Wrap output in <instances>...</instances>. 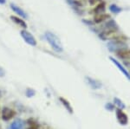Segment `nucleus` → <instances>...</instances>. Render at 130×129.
<instances>
[{"instance_id": "423d86ee", "label": "nucleus", "mask_w": 130, "mask_h": 129, "mask_svg": "<svg viewBox=\"0 0 130 129\" xmlns=\"http://www.w3.org/2000/svg\"><path fill=\"white\" fill-rule=\"evenodd\" d=\"M10 20H11L14 24H16L18 26H19L20 28L24 29V30H26L27 24H26V22L24 20V18L20 17V16H18L12 15V16H10Z\"/></svg>"}, {"instance_id": "6ab92c4d", "label": "nucleus", "mask_w": 130, "mask_h": 129, "mask_svg": "<svg viewBox=\"0 0 130 129\" xmlns=\"http://www.w3.org/2000/svg\"><path fill=\"white\" fill-rule=\"evenodd\" d=\"M6 3V0H0V5H5Z\"/></svg>"}, {"instance_id": "6e6552de", "label": "nucleus", "mask_w": 130, "mask_h": 129, "mask_svg": "<svg viewBox=\"0 0 130 129\" xmlns=\"http://www.w3.org/2000/svg\"><path fill=\"white\" fill-rule=\"evenodd\" d=\"M116 56L121 59H130V49H121L116 51Z\"/></svg>"}, {"instance_id": "f257e3e1", "label": "nucleus", "mask_w": 130, "mask_h": 129, "mask_svg": "<svg viewBox=\"0 0 130 129\" xmlns=\"http://www.w3.org/2000/svg\"><path fill=\"white\" fill-rule=\"evenodd\" d=\"M45 38H46V40L48 41V43L51 45L52 49H53L54 50H56L57 52L62 51V48L61 46V43H60L59 39H58L53 33L47 31V32L45 33Z\"/></svg>"}, {"instance_id": "f8f14e48", "label": "nucleus", "mask_w": 130, "mask_h": 129, "mask_svg": "<svg viewBox=\"0 0 130 129\" xmlns=\"http://www.w3.org/2000/svg\"><path fill=\"white\" fill-rule=\"evenodd\" d=\"M111 60H112V61L115 62V65L117 66V67H118L119 68H120V69H121V71L122 72L123 74H124L125 76H127V78H128V79H130V76H129V74H128V73L127 72V70H126V69H124V68H123V67H122V66H121L120 63H118V62H117L116 61H115V59H113V58H111Z\"/></svg>"}, {"instance_id": "0eeeda50", "label": "nucleus", "mask_w": 130, "mask_h": 129, "mask_svg": "<svg viewBox=\"0 0 130 129\" xmlns=\"http://www.w3.org/2000/svg\"><path fill=\"white\" fill-rule=\"evenodd\" d=\"M15 116V112L14 110L8 108V107H5L3 110H2V118L5 120H10Z\"/></svg>"}, {"instance_id": "7ed1b4c3", "label": "nucleus", "mask_w": 130, "mask_h": 129, "mask_svg": "<svg viewBox=\"0 0 130 129\" xmlns=\"http://www.w3.org/2000/svg\"><path fill=\"white\" fill-rule=\"evenodd\" d=\"M119 33L114 29H109V30H107L101 33L100 36L102 39H115L118 36Z\"/></svg>"}, {"instance_id": "ddd939ff", "label": "nucleus", "mask_w": 130, "mask_h": 129, "mask_svg": "<svg viewBox=\"0 0 130 129\" xmlns=\"http://www.w3.org/2000/svg\"><path fill=\"white\" fill-rule=\"evenodd\" d=\"M60 101H62V103H63V105L65 106V107H67V109L70 110V112H72V108H71V107H70V104H69V102L66 101V100H64V99H62V98H60Z\"/></svg>"}, {"instance_id": "4468645a", "label": "nucleus", "mask_w": 130, "mask_h": 129, "mask_svg": "<svg viewBox=\"0 0 130 129\" xmlns=\"http://www.w3.org/2000/svg\"><path fill=\"white\" fill-rule=\"evenodd\" d=\"M115 103L116 104V105L118 106V107H120L121 109H122V108H124V107H125V105H124V104H123L122 102H121V101L119 99H116V98H115Z\"/></svg>"}, {"instance_id": "f03ea898", "label": "nucleus", "mask_w": 130, "mask_h": 129, "mask_svg": "<svg viewBox=\"0 0 130 129\" xmlns=\"http://www.w3.org/2000/svg\"><path fill=\"white\" fill-rule=\"evenodd\" d=\"M20 35L21 36L23 37V39L24 40V42L26 43H28L29 45H30V46H37V40H36V38L34 36H33V35L31 34L30 31H28L27 30H21L20 31Z\"/></svg>"}, {"instance_id": "9b49d317", "label": "nucleus", "mask_w": 130, "mask_h": 129, "mask_svg": "<svg viewBox=\"0 0 130 129\" xmlns=\"http://www.w3.org/2000/svg\"><path fill=\"white\" fill-rule=\"evenodd\" d=\"M24 126V121L20 120H17L13 122L10 126V129H23Z\"/></svg>"}, {"instance_id": "20e7f679", "label": "nucleus", "mask_w": 130, "mask_h": 129, "mask_svg": "<svg viewBox=\"0 0 130 129\" xmlns=\"http://www.w3.org/2000/svg\"><path fill=\"white\" fill-rule=\"evenodd\" d=\"M10 9L12 10V11H13L14 13H16L18 16H20V17H22V18H24V19L28 18V15H27V13L22 9V8L19 7V6H18L13 3H11L10 5Z\"/></svg>"}, {"instance_id": "1a4fd4ad", "label": "nucleus", "mask_w": 130, "mask_h": 129, "mask_svg": "<svg viewBox=\"0 0 130 129\" xmlns=\"http://www.w3.org/2000/svg\"><path fill=\"white\" fill-rule=\"evenodd\" d=\"M109 18V15L107 13H101V14H96L94 16V22L95 24H101L102 22H105Z\"/></svg>"}, {"instance_id": "39448f33", "label": "nucleus", "mask_w": 130, "mask_h": 129, "mask_svg": "<svg viewBox=\"0 0 130 129\" xmlns=\"http://www.w3.org/2000/svg\"><path fill=\"white\" fill-rule=\"evenodd\" d=\"M116 117H117V120L119 121V123L121 125H122V126L127 125V122H128L127 115L121 108H118L116 110Z\"/></svg>"}, {"instance_id": "2eb2a0df", "label": "nucleus", "mask_w": 130, "mask_h": 129, "mask_svg": "<svg viewBox=\"0 0 130 129\" xmlns=\"http://www.w3.org/2000/svg\"><path fill=\"white\" fill-rule=\"evenodd\" d=\"M102 2V0H89V3L90 5H95Z\"/></svg>"}, {"instance_id": "9d476101", "label": "nucleus", "mask_w": 130, "mask_h": 129, "mask_svg": "<svg viewBox=\"0 0 130 129\" xmlns=\"http://www.w3.org/2000/svg\"><path fill=\"white\" fill-rule=\"evenodd\" d=\"M105 7H106V4L105 2H101V3L97 4L95 5V7H94V9L91 10V12L93 14H101V13H103V11L105 10Z\"/></svg>"}, {"instance_id": "f3484780", "label": "nucleus", "mask_w": 130, "mask_h": 129, "mask_svg": "<svg viewBox=\"0 0 130 129\" xmlns=\"http://www.w3.org/2000/svg\"><path fill=\"white\" fill-rule=\"evenodd\" d=\"M28 129H38V125L36 124V123H33V124H30V126H29Z\"/></svg>"}, {"instance_id": "dca6fc26", "label": "nucleus", "mask_w": 130, "mask_h": 129, "mask_svg": "<svg viewBox=\"0 0 130 129\" xmlns=\"http://www.w3.org/2000/svg\"><path fill=\"white\" fill-rule=\"evenodd\" d=\"M26 95H28L29 97H31L35 95V92L32 90V89H27V92H26Z\"/></svg>"}, {"instance_id": "a211bd4d", "label": "nucleus", "mask_w": 130, "mask_h": 129, "mask_svg": "<svg viewBox=\"0 0 130 129\" xmlns=\"http://www.w3.org/2000/svg\"><path fill=\"white\" fill-rule=\"evenodd\" d=\"M5 69H4L2 67H0V77H3V76H5Z\"/></svg>"}]
</instances>
